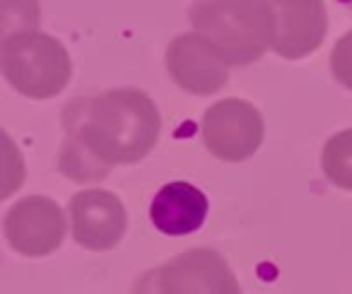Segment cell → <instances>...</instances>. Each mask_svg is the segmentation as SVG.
Here are the masks:
<instances>
[{
	"instance_id": "cell-1",
	"label": "cell",
	"mask_w": 352,
	"mask_h": 294,
	"mask_svg": "<svg viewBox=\"0 0 352 294\" xmlns=\"http://www.w3.org/2000/svg\"><path fill=\"white\" fill-rule=\"evenodd\" d=\"M64 130L62 173L76 183L101 181L113 167L134 165L153 150L161 115L142 91L111 89L70 101L64 107Z\"/></svg>"
},
{
	"instance_id": "cell-4",
	"label": "cell",
	"mask_w": 352,
	"mask_h": 294,
	"mask_svg": "<svg viewBox=\"0 0 352 294\" xmlns=\"http://www.w3.org/2000/svg\"><path fill=\"white\" fill-rule=\"evenodd\" d=\"M136 294H241V289L217 251L190 249L142 276Z\"/></svg>"
},
{
	"instance_id": "cell-5",
	"label": "cell",
	"mask_w": 352,
	"mask_h": 294,
	"mask_svg": "<svg viewBox=\"0 0 352 294\" xmlns=\"http://www.w3.org/2000/svg\"><path fill=\"white\" fill-rule=\"evenodd\" d=\"M202 138L217 159L241 163L262 146L264 120L252 103L237 97L223 99L206 109Z\"/></svg>"
},
{
	"instance_id": "cell-12",
	"label": "cell",
	"mask_w": 352,
	"mask_h": 294,
	"mask_svg": "<svg viewBox=\"0 0 352 294\" xmlns=\"http://www.w3.org/2000/svg\"><path fill=\"white\" fill-rule=\"evenodd\" d=\"M330 66H332V74L334 78L352 91V31L346 35H342L334 49H332V58H330Z\"/></svg>"
},
{
	"instance_id": "cell-11",
	"label": "cell",
	"mask_w": 352,
	"mask_h": 294,
	"mask_svg": "<svg viewBox=\"0 0 352 294\" xmlns=\"http://www.w3.org/2000/svg\"><path fill=\"white\" fill-rule=\"evenodd\" d=\"M322 167L334 185L352 192V128L334 134L326 142L322 152Z\"/></svg>"
},
{
	"instance_id": "cell-3",
	"label": "cell",
	"mask_w": 352,
	"mask_h": 294,
	"mask_svg": "<svg viewBox=\"0 0 352 294\" xmlns=\"http://www.w3.org/2000/svg\"><path fill=\"white\" fill-rule=\"evenodd\" d=\"M0 68L8 84L29 99L60 95L72 74L66 47L52 35L23 29L0 43Z\"/></svg>"
},
{
	"instance_id": "cell-10",
	"label": "cell",
	"mask_w": 352,
	"mask_h": 294,
	"mask_svg": "<svg viewBox=\"0 0 352 294\" xmlns=\"http://www.w3.org/2000/svg\"><path fill=\"white\" fill-rule=\"evenodd\" d=\"M208 214L206 196L192 183L173 181L161 188L151 204L153 225L171 237L196 233Z\"/></svg>"
},
{
	"instance_id": "cell-7",
	"label": "cell",
	"mask_w": 352,
	"mask_h": 294,
	"mask_svg": "<svg viewBox=\"0 0 352 294\" xmlns=\"http://www.w3.org/2000/svg\"><path fill=\"white\" fill-rule=\"evenodd\" d=\"M66 233L62 208L43 196H27L16 202L4 218V235L14 251L27 258L54 253Z\"/></svg>"
},
{
	"instance_id": "cell-9",
	"label": "cell",
	"mask_w": 352,
	"mask_h": 294,
	"mask_svg": "<svg viewBox=\"0 0 352 294\" xmlns=\"http://www.w3.org/2000/svg\"><path fill=\"white\" fill-rule=\"evenodd\" d=\"M72 237L91 251L113 249L126 233V208L107 190H87L70 200Z\"/></svg>"
},
{
	"instance_id": "cell-8",
	"label": "cell",
	"mask_w": 352,
	"mask_h": 294,
	"mask_svg": "<svg viewBox=\"0 0 352 294\" xmlns=\"http://www.w3.org/2000/svg\"><path fill=\"white\" fill-rule=\"evenodd\" d=\"M272 16L270 47L287 58L301 60L320 49L328 33L324 0H266Z\"/></svg>"
},
{
	"instance_id": "cell-2",
	"label": "cell",
	"mask_w": 352,
	"mask_h": 294,
	"mask_svg": "<svg viewBox=\"0 0 352 294\" xmlns=\"http://www.w3.org/2000/svg\"><path fill=\"white\" fill-rule=\"evenodd\" d=\"M190 21L231 66L252 64L270 47L272 16L266 0H196Z\"/></svg>"
},
{
	"instance_id": "cell-6",
	"label": "cell",
	"mask_w": 352,
	"mask_h": 294,
	"mask_svg": "<svg viewBox=\"0 0 352 294\" xmlns=\"http://www.w3.org/2000/svg\"><path fill=\"white\" fill-rule=\"evenodd\" d=\"M167 70L177 87L192 95H214L229 80V62L202 33L177 35L165 56Z\"/></svg>"
}]
</instances>
